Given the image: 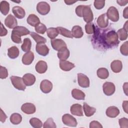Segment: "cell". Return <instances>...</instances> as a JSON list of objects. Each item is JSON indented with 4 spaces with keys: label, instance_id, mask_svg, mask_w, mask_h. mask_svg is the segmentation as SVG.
I'll use <instances>...</instances> for the list:
<instances>
[{
    "label": "cell",
    "instance_id": "obj_1",
    "mask_svg": "<svg viewBox=\"0 0 128 128\" xmlns=\"http://www.w3.org/2000/svg\"><path fill=\"white\" fill-rule=\"evenodd\" d=\"M92 40L94 48L103 50L116 47L120 42L114 30L108 28L102 30L97 26H96Z\"/></svg>",
    "mask_w": 128,
    "mask_h": 128
},
{
    "label": "cell",
    "instance_id": "obj_2",
    "mask_svg": "<svg viewBox=\"0 0 128 128\" xmlns=\"http://www.w3.org/2000/svg\"><path fill=\"white\" fill-rule=\"evenodd\" d=\"M10 81L13 86L17 90H24L26 85L24 82L22 78L17 76H12L10 77Z\"/></svg>",
    "mask_w": 128,
    "mask_h": 128
},
{
    "label": "cell",
    "instance_id": "obj_3",
    "mask_svg": "<svg viewBox=\"0 0 128 128\" xmlns=\"http://www.w3.org/2000/svg\"><path fill=\"white\" fill-rule=\"evenodd\" d=\"M82 14L84 21L87 23L90 22L94 20V15L90 6L84 5Z\"/></svg>",
    "mask_w": 128,
    "mask_h": 128
},
{
    "label": "cell",
    "instance_id": "obj_4",
    "mask_svg": "<svg viewBox=\"0 0 128 128\" xmlns=\"http://www.w3.org/2000/svg\"><path fill=\"white\" fill-rule=\"evenodd\" d=\"M62 120L64 124L67 126L76 127L78 124L76 120L73 116L68 114H64L62 116Z\"/></svg>",
    "mask_w": 128,
    "mask_h": 128
},
{
    "label": "cell",
    "instance_id": "obj_5",
    "mask_svg": "<svg viewBox=\"0 0 128 128\" xmlns=\"http://www.w3.org/2000/svg\"><path fill=\"white\" fill-rule=\"evenodd\" d=\"M106 14L108 18L113 22H116L119 20L118 11L114 6L110 7L107 10Z\"/></svg>",
    "mask_w": 128,
    "mask_h": 128
},
{
    "label": "cell",
    "instance_id": "obj_6",
    "mask_svg": "<svg viewBox=\"0 0 128 128\" xmlns=\"http://www.w3.org/2000/svg\"><path fill=\"white\" fill-rule=\"evenodd\" d=\"M50 4L46 2H40L36 6V10L41 15H46L50 11Z\"/></svg>",
    "mask_w": 128,
    "mask_h": 128
},
{
    "label": "cell",
    "instance_id": "obj_7",
    "mask_svg": "<svg viewBox=\"0 0 128 128\" xmlns=\"http://www.w3.org/2000/svg\"><path fill=\"white\" fill-rule=\"evenodd\" d=\"M102 90L104 93L108 96L112 95L116 90V86L114 83L112 82H105L102 85Z\"/></svg>",
    "mask_w": 128,
    "mask_h": 128
},
{
    "label": "cell",
    "instance_id": "obj_8",
    "mask_svg": "<svg viewBox=\"0 0 128 128\" xmlns=\"http://www.w3.org/2000/svg\"><path fill=\"white\" fill-rule=\"evenodd\" d=\"M50 44L54 50L59 51L62 49L67 48L66 43L62 39L56 38L50 40Z\"/></svg>",
    "mask_w": 128,
    "mask_h": 128
},
{
    "label": "cell",
    "instance_id": "obj_9",
    "mask_svg": "<svg viewBox=\"0 0 128 128\" xmlns=\"http://www.w3.org/2000/svg\"><path fill=\"white\" fill-rule=\"evenodd\" d=\"M78 82L80 87L86 88L90 86V80L88 78L82 73L78 74Z\"/></svg>",
    "mask_w": 128,
    "mask_h": 128
},
{
    "label": "cell",
    "instance_id": "obj_10",
    "mask_svg": "<svg viewBox=\"0 0 128 128\" xmlns=\"http://www.w3.org/2000/svg\"><path fill=\"white\" fill-rule=\"evenodd\" d=\"M52 84L48 80H42L40 84V89L44 94L50 92L52 89Z\"/></svg>",
    "mask_w": 128,
    "mask_h": 128
},
{
    "label": "cell",
    "instance_id": "obj_11",
    "mask_svg": "<svg viewBox=\"0 0 128 128\" xmlns=\"http://www.w3.org/2000/svg\"><path fill=\"white\" fill-rule=\"evenodd\" d=\"M21 110L22 112L27 114H33L36 112V108L33 104L26 102L22 106Z\"/></svg>",
    "mask_w": 128,
    "mask_h": 128
},
{
    "label": "cell",
    "instance_id": "obj_12",
    "mask_svg": "<svg viewBox=\"0 0 128 128\" xmlns=\"http://www.w3.org/2000/svg\"><path fill=\"white\" fill-rule=\"evenodd\" d=\"M36 50L38 54L44 56H47L49 52V48L44 43L37 44L36 46Z\"/></svg>",
    "mask_w": 128,
    "mask_h": 128
},
{
    "label": "cell",
    "instance_id": "obj_13",
    "mask_svg": "<svg viewBox=\"0 0 128 128\" xmlns=\"http://www.w3.org/2000/svg\"><path fill=\"white\" fill-rule=\"evenodd\" d=\"M96 22L100 28H106L108 25V18L106 14L100 15L97 18Z\"/></svg>",
    "mask_w": 128,
    "mask_h": 128
},
{
    "label": "cell",
    "instance_id": "obj_14",
    "mask_svg": "<svg viewBox=\"0 0 128 128\" xmlns=\"http://www.w3.org/2000/svg\"><path fill=\"white\" fill-rule=\"evenodd\" d=\"M4 24L9 28H14L17 26L18 22L14 16L10 14L5 18Z\"/></svg>",
    "mask_w": 128,
    "mask_h": 128
},
{
    "label": "cell",
    "instance_id": "obj_15",
    "mask_svg": "<svg viewBox=\"0 0 128 128\" xmlns=\"http://www.w3.org/2000/svg\"><path fill=\"white\" fill-rule=\"evenodd\" d=\"M59 66L60 68L66 72H68L74 68V64L66 60H60L59 62Z\"/></svg>",
    "mask_w": 128,
    "mask_h": 128
},
{
    "label": "cell",
    "instance_id": "obj_16",
    "mask_svg": "<svg viewBox=\"0 0 128 128\" xmlns=\"http://www.w3.org/2000/svg\"><path fill=\"white\" fill-rule=\"evenodd\" d=\"M70 111L72 114L78 116H83L82 107V105L78 104H72L70 108Z\"/></svg>",
    "mask_w": 128,
    "mask_h": 128
},
{
    "label": "cell",
    "instance_id": "obj_17",
    "mask_svg": "<svg viewBox=\"0 0 128 128\" xmlns=\"http://www.w3.org/2000/svg\"><path fill=\"white\" fill-rule=\"evenodd\" d=\"M12 32L16 34L18 36H26L30 34V31L26 28V27L23 26H16L12 30Z\"/></svg>",
    "mask_w": 128,
    "mask_h": 128
},
{
    "label": "cell",
    "instance_id": "obj_18",
    "mask_svg": "<svg viewBox=\"0 0 128 128\" xmlns=\"http://www.w3.org/2000/svg\"><path fill=\"white\" fill-rule=\"evenodd\" d=\"M34 54L32 51H29L24 54L22 57V62L25 65L30 64L34 60Z\"/></svg>",
    "mask_w": 128,
    "mask_h": 128
},
{
    "label": "cell",
    "instance_id": "obj_19",
    "mask_svg": "<svg viewBox=\"0 0 128 128\" xmlns=\"http://www.w3.org/2000/svg\"><path fill=\"white\" fill-rule=\"evenodd\" d=\"M22 80L26 86H31L33 85L36 82L35 76L30 73H27L22 76Z\"/></svg>",
    "mask_w": 128,
    "mask_h": 128
},
{
    "label": "cell",
    "instance_id": "obj_20",
    "mask_svg": "<svg viewBox=\"0 0 128 128\" xmlns=\"http://www.w3.org/2000/svg\"><path fill=\"white\" fill-rule=\"evenodd\" d=\"M12 12L14 16L18 19H22L26 16L24 10L20 6H14L12 8Z\"/></svg>",
    "mask_w": 128,
    "mask_h": 128
},
{
    "label": "cell",
    "instance_id": "obj_21",
    "mask_svg": "<svg viewBox=\"0 0 128 128\" xmlns=\"http://www.w3.org/2000/svg\"><path fill=\"white\" fill-rule=\"evenodd\" d=\"M106 115L110 118H114L116 117L120 114L119 109L115 106H109L106 110Z\"/></svg>",
    "mask_w": 128,
    "mask_h": 128
},
{
    "label": "cell",
    "instance_id": "obj_22",
    "mask_svg": "<svg viewBox=\"0 0 128 128\" xmlns=\"http://www.w3.org/2000/svg\"><path fill=\"white\" fill-rule=\"evenodd\" d=\"M35 69L38 74L44 73L48 69V65L46 62L43 60L38 61L35 66Z\"/></svg>",
    "mask_w": 128,
    "mask_h": 128
},
{
    "label": "cell",
    "instance_id": "obj_23",
    "mask_svg": "<svg viewBox=\"0 0 128 128\" xmlns=\"http://www.w3.org/2000/svg\"><path fill=\"white\" fill-rule=\"evenodd\" d=\"M122 68V62L120 60H114L110 64V68L114 73H119Z\"/></svg>",
    "mask_w": 128,
    "mask_h": 128
},
{
    "label": "cell",
    "instance_id": "obj_24",
    "mask_svg": "<svg viewBox=\"0 0 128 128\" xmlns=\"http://www.w3.org/2000/svg\"><path fill=\"white\" fill-rule=\"evenodd\" d=\"M26 22L32 26H36L40 24V20L38 16L34 14H30L26 19Z\"/></svg>",
    "mask_w": 128,
    "mask_h": 128
},
{
    "label": "cell",
    "instance_id": "obj_25",
    "mask_svg": "<svg viewBox=\"0 0 128 128\" xmlns=\"http://www.w3.org/2000/svg\"><path fill=\"white\" fill-rule=\"evenodd\" d=\"M71 32L72 36L76 38H81L84 35L82 28L79 26H74L72 29Z\"/></svg>",
    "mask_w": 128,
    "mask_h": 128
},
{
    "label": "cell",
    "instance_id": "obj_26",
    "mask_svg": "<svg viewBox=\"0 0 128 128\" xmlns=\"http://www.w3.org/2000/svg\"><path fill=\"white\" fill-rule=\"evenodd\" d=\"M72 96L76 100H84L86 94L82 90L77 88H74L72 90Z\"/></svg>",
    "mask_w": 128,
    "mask_h": 128
},
{
    "label": "cell",
    "instance_id": "obj_27",
    "mask_svg": "<svg viewBox=\"0 0 128 128\" xmlns=\"http://www.w3.org/2000/svg\"><path fill=\"white\" fill-rule=\"evenodd\" d=\"M83 110L86 116L90 117L94 115L96 112V108L90 106L87 103L84 102L83 105Z\"/></svg>",
    "mask_w": 128,
    "mask_h": 128
},
{
    "label": "cell",
    "instance_id": "obj_28",
    "mask_svg": "<svg viewBox=\"0 0 128 128\" xmlns=\"http://www.w3.org/2000/svg\"><path fill=\"white\" fill-rule=\"evenodd\" d=\"M20 54L18 48L16 46H12L8 50V55L12 59H14L18 57Z\"/></svg>",
    "mask_w": 128,
    "mask_h": 128
},
{
    "label": "cell",
    "instance_id": "obj_29",
    "mask_svg": "<svg viewBox=\"0 0 128 128\" xmlns=\"http://www.w3.org/2000/svg\"><path fill=\"white\" fill-rule=\"evenodd\" d=\"M70 50L67 48H64L61 50L58 51L57 56L60 60H66L70 56Z\"/></svg>",
    "mask_w": 128,
    "mask_h": 128
},
{
    "label": "cell",
    "instance_id": "obj_30",
    "mask_svg": "<svg viewBox=\"0 0 128 128\" xmlns=\"http://www.w3.org/2000/svg\"><path fill=\"white\" fill-rule=\"evenodd\" d=\"M10 10V4L6 0H2L0 3V11L1 13L6 16L8 14Z\"/></svg>",
    "mask_w": 128,
    "mask_h": 128
},
{
    "label": "cell",
    "instance_id": "obj_31",
    "mask_svg": "<svg viewBox=\"0 0 128 128\" xmlns=\"http://www.w3.org/2000/svg\"><path fill=\"white\" fill-rule=\"evenodd\" d=\"M10 120L12 124L14 125L18 124L22 121V116L18 113H14L11 114Z\"/></svg>",
    "mask_w": 128,
    "mask_h": 128
},
{
    "label": "cell",
    "instance_id": "obj_32",
    "mask_svg": "<svg viewBox=\"0 0 128 128\" xmlns=\"http://www.w3.org/2000/svg\"><path fill=\"white\" fill-rule=\"evenodd\" d=\"M97 76L100 79H106L109 76V72L108 70L104 68H98L96 72Z\"/></svg>",
    "mask_w": 128,
    "mask_h": 128
},
{
    "label": "cell",
    "instance_id": "obj_33",
    "mask_svg": "<svg viewBox=\"0 0 128 128\" xmlns=\"http://www.w3.org/2000/svg\"><path fill=\"white\" fill-rule=\"evenodd\" d=\"M32 47V42L28 38H25L24 40L23 43L21 46V48L24 52H28L30 51Z\"/></svg>",
    "mask_w": 128,
    "mask_h": 128
},
{
    "label": "cell",
    "instance_id": "obj_34",
    "mask_svg": "<svg viewBox=\"0 0 128 128\" xmlns=\"http://www.w3.org/2000/svg\"><path fill=\"white\" fill-rule=\"evenodd\" d=\"M30 35L32 37V38L34 40V41L37 44H40V43H44L45 44L46 42V39L38 34L34 32H30Z\"/></svg>",
    "mask_w": 128,
    "mask_h": 128
},
{
    "label": "cell",
    "instance_id": "obj_35",
    "mask_svg": "<svg viewBox=\"0 0 128 128\" xmlns=\"http://www.w3.org/2000/svg\"><path fill=\"white\" fill-rule=\"evenodd\" d=\"M56 28L58 32V33L62 35V36L66 38H73L72 32L70 30H68L66 28H64L61 26H58Z\"/></svg>",
    "mask_w": 128,
    "mask_h": 128
},
{
    "label": "cell",
    "instance_id": "obj_36",
    "mask_svg": "<svg viewBox=\"0 0 128 128\" xmlns=\"http://www.w3.org/2000/svg\"><path fill=\"white\" fill-rule=\"evenodd\" d=\"M46 34L48 36L51 40L54 39L59 34L56 28H50L46 30Z\"/></svg>",
    "mask_w": 128,
    "mask_h": 128
},
{
    "label": "cell",
    "instance_id": "obj_37",
    "mask_svg": "<svg viewBox=\"0 0 128 128\" xmlns=\"http://www.w3.org/2000/svg\"><path fill=\"white\" fill-rule=\"evenodd\" d=\"M30 124L34 128H41L42 126V122L36 118H32L30 120Z\"/></svg>",
    "mask_w": 128,
    "mask_h": 128
},
{
    "label": "cell",
    "instance_id": "obj_38",
    "mask_svg": "<svg viewBox=\"0 0 128 128\" xmlns=\"http://www.w3.org/2000/svg\"><path fill=\"white\" fill-rule=\"evenodd\" d=\"M116 34H118V38L121 41L126 40L128 38V31L124 28L118 30Z\"/></svg>",
    "mask_w": 128,
    "mask_h": 128
},
{
    "label": "cell",
    "instance_id": "obj_39",
    "mask_svg": "<svg viewBox=\"0 0 128 128\" xmlns=\"http://www.w3.org/2000/svg\"><path fill=\"white\" fill-rule=\"evenodd\" d=\"M96 26L92 22L87 23L85 25V30L87 34H93L95 30Z\"/></svg>",
    "mask_w": 128,
    "mask_h": 128
},
{
    "label": "cell",
    "instance_id": "obj_40",
    "mask_svg": "<svg viewBox=\"0 0 128 128\" xmlns=\"http://www.w3.org/2000/svg\"><path fill=\"white\" fill-rule=\"evenodd\" d=\"M44 128H56V126L52 118H48L44 122L43 125Z\"/></svg>",
    "mask_w": 128,
    "mask_h": 128
},
{
    "label": "cell",
    "instance_id": "obj_41",
    "mask_svg": "<svg viewBox=\"0 0 128 128\" xmlns=\"http://www.w3.org/2000/svg\"><path fill=\"white\" fill-rule=\"evenodd\" d=\"M34 30L36 32L42 34H44L47 30L46 26L42 23H40L36 26H35Z\"/></svg>",
    "mask_w": 128,
    "mask_h": 128
},
{
    "label": "cell",
    "instance_id": "obj_42",
    "mask_svg": "<svg viewBox=\"0 0 128 128\" xmlns=\"http://www.w3.org/2000/svg\"><path fill=\"white\" fill-rule=\"evenodd\" d=\"M128 41H126L124 43H123L120 47V52L122 55L124 56H128Z\"/></svg>",
    "mask_w": 128,
    "mask_h": 128
},
{
    "label": "cell",
    "instance_id": "obj_43",
    "mask_svg": "<svg viewBox=\"0 0 128 128\" xmlns=\"http://www.w3.org/2000/svg\"><path fill=\"white\" fill-rule=\"evenodd\" d=\"M8 76V72L7 69L2 66H0V78L5 79Z\"/></svg>",
    "mask_w": 128,
    "mask_h": 128
},
{
    "label": "cell",
    "instance_id": "obj_44",
    "mask_svg": "<svg viewBox=\"0 0 128 128\" xmlns=\"http://www.w3.org/2000/svg\"><path fill=\"white\" fill-rule=\"evenodd\" d=\"M94 5L96 9L101 10L104 6L105 1L104 0H94Z\"/></svg>",
    "mask_w": 128,
    "mask_h": 128
},
{
    "label": "cell",
    "instance_id": "obj_45",
    "mask_svg": "<svg viewBox=\"0 0 128 128\" xmlns=\"http://www.w3.org/2000/svg\"><path fill=\"white\" fill-rule=\"evenodd\" d=\"M118 124L120 128H128V119L126 118H122L118 120Z\"/></svg>",
    "mask_w": 128,
    "mask_h": 128
},
{
    "label": "cell",
    "instance_id": "obj_46",
    "mask_svg": "<svg viewBox=\"0 0 128 128\" xmlns=\"http://www.w3.org/2000/svg\"><path fill=\"white\" fill-rule=\"evenodd\" d=\"M11 39L12 41L16 44H20L22 42V39L21 36H18V35L12 32L11 34Z\"/></svg>",
    "mask_w": 128,
    "mask_h": 128
},
{
    "label": "cell",
    "instance_id": "obj_47",
    "mask_svg": "<svg viewBox=\"0 0 128 128\" xmlns=\"http://www.w3.org/2000/svg\"><path fill=\"white\" fill-rule=\"evenodd\" d=\"M90 128H102V125L98 121L94 120L90 122Z\"/></svg>",
    "mask_w": 128,
    "mask_h": 128
},
{
    "label": "cell",
    "instance_id": "obj_48",
    "mask_svg": "<svg viewBox=\"0 0 128 128\" xmlns=\"http://www.w3.org/2000/svg\"><path fill=\"white\" fill-rule=\"evenodd\" d=\"M84 5H79L76 8V10H75L76 14L79 17H82V10L84 8Z\"/></svg>",
    "mask_w": 128,
    "mask_h": 128
},
{
    "label": "cell",
    "instance_id": "obj_49",
    "mask_svg": "<svg viewBox=\"0 0 128 128\" xmlns=\"http://www.w3.org/2000/svg\"><path fill=\"white\" fill-rule=\"evenodd\" d=\"M0 36H6L7 34H8V31L4 27L3 24L1 22L0 24Z\"/></svg>",
    "mask_w": 128,
    "mask_h": 128
},
{
    "label": "cell",
    "instance_id": "obj_50",
    "mask_svg": "<svg viewBox=\"0 0 128 128\" xmlns=\"http://www.w3.org/2000/svg\"><path fill=\"white\" fill-rule=\"evenodd\" d=\"M7 118L6 115L4 112L0 108V120L2 122H4Z\"/></svg>",
    "mask_w": 128,
    "mask_h": 128
},
{
    "label": "cell",
    "instance_id": "obj_51",
    "mask_svg": "<svg viewBox=\"0 0 128 128\" xmlns=\"http://www.w3.org/2000/svg\"><path fill=\"white\" fill-rule=\"evenodd\" d=\"M128 102L127 100H124L122 102V108L126 112V113L128 114Z\"/></svg>",
    "mask_w": 128,
    "mask_h": 128
},
{
    "label": "cell",
    "instance_id": "obj_52",
    "mask_svg": "<svg viewBox=\"0 0 128 128\" xmlns=\"http://www.w3.org/2000/svg\"><path fill=\"white\" fill-rule=\"evenodd\" d=\"M123 17L124 18H128V6L126 7L123 10Z\"/></svg>",
    "mask_w": 128,
    "mask_h": 128
},
{
    "label": "cell",
    "instance_id": "obj_53",
    "mask_svg": "<svg viewBox=\"0 0 128 128\" xmlns=\"http://www.w3.org/2000/svg\"><path fill=\"white\" fill-rule=\"evenodd\" d=\"M117 3L120 6H124L127 4L128 0H117Z\"/></svg>",
    "mask_w": 128,
    "mask_h": 128
},
{
    "label": "cell",
    "instance_id": "obj_54",
    "mask_svg": "<svg viewBox=\"0 0 128 128\" xmlns=\"http://www.w3.org/2000/svg\"><path fill=\"white\" fill-rule=\"evenodd\" d=\"M128 82H125L124 84V85H123V90H124V92L125 93V94L127 96L128 94H127V92H128Z\"/></svg>",
    "mask_w": 128,
    "mask_h": 128
},
{
    "label": "cell",
    "instance_id": "obj_55",
    "mask_svg": "<svg viewBox=\"0 0 128 128\" xmlns=\"http://www.w3.org/2000/svg\"><path fill=\"white\" fill-rule=\"evenodd\" d=\"M65 3L68 5H71L76 2V1H72V0H64Z\"/></svg>",
    "mask_w": 128,
    "mask_h": 128
},
{
    "label": "cell",
    "instance_id": "obj_56",
    "mask_svg": "<svg viewBox=\"0 0 128 128\" xmlns=\"http://www.w3.org/2000/svg\"><path fill=\"white\" fill-rule=\"evenodd\" d=\"M124 28L127 31L128 30V21H126V23H125V24H124V28Z\"/></svg>",
    "mask_w": 128,
    "mask_h": 128
}]
</instances>
